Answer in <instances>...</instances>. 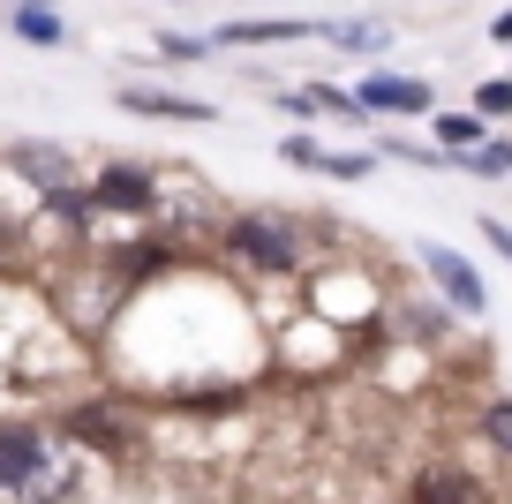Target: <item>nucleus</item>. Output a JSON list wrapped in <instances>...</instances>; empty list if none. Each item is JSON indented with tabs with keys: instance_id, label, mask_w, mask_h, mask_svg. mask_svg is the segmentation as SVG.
I'll return each mask as SVG.
<instances>
[{
	"instance_id": "nucleus-1",
	"label": "nucleus",
	"mask_w": 512,
	"mask_h": 504,
	"mask_svg": "<svg viewBox=\"0 0 512 504\" xmlns=\"http://www.w3.org/2000/svg\"><path fill=\"white\" fill-rule=\"evenodd\" d=\"M219 249L234 256V264L264 271V279H294V271L309 264V241H302V226H294L287 211H234V219L219 226Z\"/></svg>"
},
{
	"instance_id": "nucleus-2",
	"label": "nucleus",
	"mask_w": 512,
	"mask_h": 504,
	"mask_svg": "<svg viewBox=\"0 0 512 504\" xmlns=\"http://www.w3.org/2000/svg\"><path fill=\"white\" fill-rule=\"evenodd\" d=\"M53 437L46 422H0V497H46Z\"/></svg>"
},
{
	"instance_id": "nucleus-3",
	"label": "nucleus",
	"mask_w": 512,
	"mask_h": 504,
	"mask_svg": "<svg viewBox=\"0 0 512 504\" xmlns=\"http://www.w3.org/2000/svg\"><path fill=\"white\" fill-rule=\"evenodd\" d=\"M91 204L113 211V219H151V211H159V174L136 166V158H113V166H98Z\"/></svg>"
},
{
	"instance_id": "nucleus-4",
	"label": "nucleus",
	"mask_w": 512,
	"mask_h": 504,
	"mask_svg": "<svg viewBox=\"0 0 512 504\" xmlns=\"http://www.w3.org/2000/svg\"><path fill=\"white\" fill-rule=\"evenodd\" d=\"M415 256H422V271H430V286L445 294L452 316H482V309H490V286H482V271L467 264L460 249H445V241H422Z\"/></svg>"
},
{
	"instance_id": "nucleus-5",
	"label": "nucleus",
	"mask_w": 512,
	"mask_h": 504,
	"mask_svg": "<svg viewBox=\"0 0 512 504\" xmlns=\"http://www.w3.org/2000/svg\"><path fill=\"white\" fill-rule=\"evenodd\" d=\"M354 98L369 106V121H377V113H384V121H430V113H437V91L422 76H400V68L362 76V83H354Z\"/></svg>"
},
{
	"instance_id": "nucleus-6",
	"label": "nucleus",
	"mask_w": 512,
	"mask_h": 504,
	"mask_svg": "<svg viewBox=\"0 0 512 504\" xmlns=\"http://www.w3.org/2000/svg\"><path fill=\"white\" fill-rule=\"evenodd\" d=\"M113 106L136 113V121H174V128L219 121V106H204V98H189V91H166V83H113Z\"/></svg>"
},
{
	"instance_id": "nucleus-7",
	"label": "nucleus",
	"mask_w": 512,
	"mask_h": 504,
	"mask_svg": "<svg viewBox=\"0 0 512 504\" xmlns=\"http://www.w3.org/2000/svg\"><path fill=\"white\" fill-rule=\"evenodd\" d=\"M324 23H309V16H234V23H219L211 31V46L219 53H249V46H309Z\"/></svg>"
},
{
	"instance_id": "nucleus-8",
	"label": "nucleus",
	"mask_w": 512,
	"mask_h": 504,
	"mask_svg": "<svg viewBox=\"0 0 512 504\" xmlns=\"http://www.w3.org/2000/svg\"><path fill=\"white\" fill-rule=\"evenodd\" d=\"M407 504H490V489H482V474L460 467V459H422V467L407 474Z\"/></svg>"
},
{
	"instance_id": "nucleus-9",
	"label": "nucleus",
	"mask_w": 512,
	"mask_h": 504,
	"mask_svg": "<svg viewBox=\"0 0 512 504\" xmlns=\"http://www.w3.org/2000/svg\"><path fill=\"white\" fill-rule=\"evenodd\" d=\"M8 158H16V174L31 181L38 196H46V189H68V181H83V174H76V158H68L61 143H16Z\"/></svg>"
},
{
	"instance_id": "nucleus-10",
	"label": "nucleus",
	"mask_w": 512,
	"mask_h": 504,
	"mask_svg": "<svg viewBox=\"0 0 512 504\" xmlns=\"http://www.w3.org/2000/svg\"><path fill=\"white\" fill-rule=\"evenodd\" d=\"M430 143H437V151H475V143H490V121H482L475 106H467V113H445V106H437V113H430Z\"/></svg>"
},
{
	"instance_id": "nucleus-11",
	"label": "nucleus",
	"mask_w": 512,
	"mask_h": 504,
	"mask_svg": "<svg viewBox=\"0 0 512 504\" xmlns=\"http://www.w3.org/2000/svg\"><path fill=\"white\" fill-rule=\"evenodd\" d=\"M324 46H347V53H384L392 46V23H377V16H339V23H324Z\"/></svg>"
},
{
	"instance_id": "nucleus-12",
	"label": "nucleus",
	"mask_w": 512,
	"mask_h": 504,
	"mask_svg": "<svg viewBox=\"0 0 512 504\" xmlns=\"http://www.w3.org/2000/svg\"><path fill=\"white\" fill-rule=\"evenodd\" d=\"M8 31H16L23 46H68V38H76L61 8H8Z\"/></svg>"
},
{
	"instance_id": "nucleus-13",
	"label": "nucleus",
	"mask_w": 512,
	"mask_h": 504,
	"mask_svg": "<svg viewBox=\"0 0 512 504\" xmlns=\"http://www.w3.org/2000/svg\"><path fill=\"white\" fill-rule=\"evenodd\" d=\"M68 437L91 444V452H106V459H121V452H128V437L113 429V414H106V407H76V414H68Z\"/></svg>"
},
{
	"instance_id": "nucleus-14",
	"label": "nucleus",
	"mask_w": 512,
	"mask_h": 504,
	"mask_svg": "<svg viewBox=\"0 0 512 504\" xmlns=\"http://www.w3.org/2000/svg\"><path fill=\"white\" fill-rule=\"evenodd\" d=\"M452 174L505 181V174H512V136H490V143H475V151H452Z\"/></svg>"
},
{
	"instance_id": "nucleus-15",
	"label": "nucleus",
	"mask_w": 512,
	"mask_h": 504,
	"mask_svg": "<svg viewBox=\"0 0 512 504\" xmlns=\"http://www.w3.org/2000/svg\"><path fill=\"white\" fill-rule=\"evenodd\" d=\"M151 46L166 53V61H181V68H196V61H219V46H211V31H159Z\"/></svg>"
},
{
	"instance_id": "nucleus-16",
	"label": "nucleus",
	"mask_w": 512,
	"mask_h": 504,
	"mask_svg": "<svg viewBox=\"0 0 512 504\" xmlns=\"http://www.w3.org/2000/svg\"><path fill=\"white\" fill-rule=\"evenodd\" d=\"M309 106H317L324 113V121H369V106H362V98H354V91H339V83H309Z\"/></svg>"
},
{
	"instance_id": "nucleus-17",
	"label": "nucleus",
	"mask_w": 512,
	"mask_h": 504,
	"mask_svg": "<svg viewBox=\"0 0 512 504\" xmlns=\"http://www.w3.org/2000/svg\"><path fill=\"white\" fill-rule=\"evenodd\" d=\"M377 174V143L369 151H324V166H317V181H369Z\"/></svg>"
},
{
	"instance_id": "nucleus-18",
	"label": "nucleus",
	"mask_w": 512,
	"mask_h": 504,
	"mask_svg": "<svg viewBox=\"0 0 512 504\" xmlns=\"http://www.w3.org/2000/svg\"><path fill=\"white\" fill-rule=\"evenodd\" d=\"M475 422H482V444H490L497 459H512V399H490Z\"/></svg>"
},
{
	"instance_id": "nucleus-19",
	"label": "nucleus",
	"mask_w": 512,
	"mask_h": 504,
	"mask_svg": "<svg viewBox=\"0 0 512 504\" xmlns=\"http://www.w3.org/2000/svg\"><path fill=\"white\" fill-rule=\"evenodd\" d=\"M475 113L482 121H512V76H482L475 83Z\"/></svg>"
},
{
	"instance_id": "nucleus-20",
	"label": "nucleus",
	"mask_w": 512,
	"mask_h": 504,
	"mask_svg": "<svg viewBox=\"0 0 512 504\" xmlns=\"http://www.w3.org/2000/svg\"><path fill=\"white\" fill-rule=\"evenodd\" d=\"M279 158H287L294 174H317V166H324V143L317 136H287V143H279Z\"/></svg>"
},
{
	"instance_id": "nucleus-21",
	"label": "nucleus",
	"mask_w": 512,
	"mask_h": 504,
	"mask_svg": "<svg viewBox=\"0 0 512 504\" xmlns=\"http://www.w3.org/2000/svg\"><path fill=\"white\" fill-rule=\"evenodd\" d=\"M475 226H482V241H490V249H497V256H505V264H512V226H505V219H490V211H482Z\"/></svg>"
},
{
	"instance_id": "nucleus-22",
	"label": "nucleus",
	"mask_w": 512,
	"mask_h": 504,
	"mask_svg": "<svg viewBox=\"0 0 512 504\" xmlns=\"http://www.w3.org/2000/svg\"><path fill=\"white\" fill-rule=\"evenodd\" d=\"M490 38H497V46H512V8H497V16H490Z\"/></svg>"
},
{
	"instance_id": "nucleus-23",
	"label": "nucleus",
	"mask_w": 512,
	"mask_h": 504,
	"mask_svg": "<svg viewBox=\"0 0 512 504\" xmlns=\"http://www.w3.org/2000/svg\"><path fill=\"white\" fill-rule=\"evenodd\" d=\"M8 8H61V0H8Z\"/></svg>"
}]
</instances>
